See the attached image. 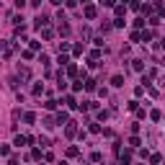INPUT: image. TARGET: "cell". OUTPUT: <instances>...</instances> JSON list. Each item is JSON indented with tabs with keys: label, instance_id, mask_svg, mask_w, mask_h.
<instances>
[{
	"label": "cell",
	"instance_id": "obj_13",
	"mask_svg": "<svg viewBox=\"0 0 165 165\" xmlns=\"http://www.w3.org/2000/svg\"><path fill=\"white\" fill-rule=\"evenodd\" d=\"M132 41H142V31H134L132 34Z\"/></svg>",
	"mask_w": 165,
	"mask_h": 165
},
{
	"label": "cell",
	"instance_id": "obj_2",
	"mask_svg": "<svg viewBox=\"0 0 165 165\" xmlns=\"http://www.w3.org/2000/svg\"><path fill=\"white\" fill-rule=\"evenodd\" d=\"M85 18H96V8H93V5H85Z\"/></svg>",
	"mask_w": 165,
	"mask_h": 165
},
{
	"label": "cell",
	"instance_id": "obj_16",
	"mask_svg": "<svg viewBox=\"0 0 165 165\" xmlns=\"http://www.w3.org/2000/svg\"><path fill=\"white\" fill-rule=\"evenodd\" d=\"M160 47H163V49H165V39H163V41H160Z\"/></svg>",
	"mask_w": 165,
	"mask_h": 165
},
{
	"label": "cell",
	"instance_id": "obj_5",
	"mask_svg": "<svg viewBox=\"0 0 165 165\" xmlns=\"http://www.w3.org/2000/svg\"><path fill=\"white\" fill-rule=\"evenodd\" d=\"M64 103H67L70 109H77V103H75V98H72V96H67V98H64Z\"/></svg>",
	"mask_w": 165,
	"mask_h": 165
},
{
	"label": "cell",
	"instance_id": "obj_14",
	"mask_svg": "<svg viewBox=\"0 0 165 165\" xmlns=\"http://www.w3.org/2000/svg\"><path fill=\"white\" fill-rule=\"evenodd\" d=\"M16 5H18V8H23V5H26V0H16Z\"/></svg>",
	"mask_w": 165,
	"mask_h": 165
},
{
	"label": "cell",
	"instance_id": "obj_15",
	"mask_svg": "<svg viewBox=\"0 0 165 165\" xmlns=\"http://www.w3.org/2000/svg\"><path fill=\"white\" fill-rule=\"evenodd\" d=\"M49 3H52V5H60V3H62V0H49Z\"/></svg>",
	"mask_w": 165,
	"mask_h": 165
},
{
	"label": "cell",
	"instance_id": "obj_8",
	"mask_svg": "<svg viewBox=\"0 0 165 165\" xmlns=\"http://www.w3.org/2000/svg\"><path fill=\"white\" fill-rule=\"evenodd\" d=\"M57 121H60V124H64V121H67V113L60 111V113H57Z\"/></svg>",
	"mask_w": 165,
	"mask_h": 165
},
{
	"label": "cell",
	"instance_id": "obj_6",
	"mask_svg": "<svg viewBox=\"0 0 165 165\" xmlns=\"http://www.w3.org/2000/svg\"><path fill=\"white\" fill-rule=\"evenodd\" d=\"M132 67H134V70H137V72H142V67H145V64H142L139 60H134V62H132Z\"/></svg>",
	"mask_w": 165,
	"mask_h": 165
},
{
	"label": "cell",
	"instance_id": "obj_9",
	"mask_svg": "<svg viewBox=\"0 0 165 165\" xmlns=\"http://www.w3.org/2000/svg\"><path fill=\"white\" fill-rule=\"evenodd\" d=\"M67 75H72V77L77 75V67H75V64H67Z\"/></svg>",
	"mask_w": 165,
	"mask_h": 165
},
{
	"label": "cell",
	"instance_id": "obj_10",
	"mask_svg": "<svg viewBox=\"0 0 165 165\" xmlns=\"http://www.w3.org/2000/svg\"><path fill=\"white\" fill-rule=\"evenodd\" d=\"M23 119H26V124H34V119H36V116H34V113H31V111H28V113H26V116H23Z\"/></svg>",
	"mask_w": 165,
	"mask_h": 165
},
{
	"label": "cell",
	"instance_id": "obj_11",
	"mask_svg": "<svg viewBox=\"0 0 165 165\" xmlns=\"http://www.w3.org/2000/svg\"><path fill=\"white\" fill-rule=\"evenodd\" d=\"M75 132H77V129H75V124H67V137H72Z\"/></svg>",
	"mask_w": 165,
	"mask_h": 165
},
{
	"label": "cell",
	"instance_id": "obj_4",
	"mask_svg": "<svg viewBox=\"0 0 165 165\" xmlns=\"http://www.w3.org/2000/svg\"><path fill=\"white\" fill-rule=\"evenodd\" d=\"M47 23H49V18H47V16H39V18H36V26H39V28H41V26H47Z\"/></svg>",
	"mask_w": 165,
	"mask_h": 165
},
{
	"label": "cell",
	"instance_id": "obj_7",
	"mask_svg": "<svg viewBox=\"0 0 165 165\" xmlns=\"http://www.w3.org/2000/svg\"><path fill=\"white\" fill-rule=\"evenodd\" d=\"M85 90H96V80H85Z\"/></svg>",
	"mask_w": 165,
	"mask_h": 165
},
{
	"label": "cell",
	"instance_id": "obj_1",
	"mask_svg": "<svg viewBox=\"0 0 165 165\" xmlns=\"http://www.w3.org/2000/svg\"><path fill=\"white\" fill-rule=\"evenodd\" d=\"M129 160H132V152H129V150H124V152H119V163H129Z\"/></svg>",
	"mask_w": 165,
	"mask_h": 165
},
{
	"label": "cell",
	"instance_id": "obj_3",
	"mask_svg": "<svg viewBox=\"0 0 165 165\" xmlns=\"http://www.w3.org/2000/svg\"><path fill=\"white\" fill-rule=\"evenodd\" d=\"M111 85H113V88H121V85H124V77H121V75H116V77L111 80Z\"/></svg>",
	"mask_w": 165,
	"mask_h": 165
},
{
	"label": "cell",
	"instance_id": "obj_17",
	"mask_svg": "<svg viewBox=\"0 0 165 165\" xmlns=\"http://www.w3.org/2000/svg\"><path fill=\"white\" fill-rule=\"evenodd\" d=\"M83 3H88V0H83Z\"/></svg>",
	"mask_w": 165,
	"mask_h": 165
},
{
	"label": "cell",
	"instance_id": "obj_12",
	"mask_svg": "<svg viewBox=\"0 0 165 165\" xmlns=\"http://www.w3.org/2000/svg\"><path fill=\"white\" fill-rule=\"evenodd\" d=\"M155 10H157V13H165V8H163V3H160V0H155Z\"/></svg>",
	"mask_w": 165,
	"mask_h": 165
}]
</instances>
